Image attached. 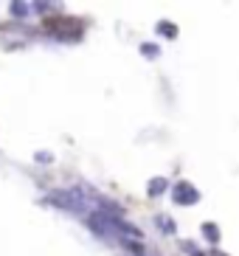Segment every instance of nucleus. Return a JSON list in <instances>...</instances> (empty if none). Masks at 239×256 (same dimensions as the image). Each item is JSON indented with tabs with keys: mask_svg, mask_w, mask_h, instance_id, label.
I'll list each match as a JSON object with an SVG mask.
<instances>
[{
	"mask_svg": "<svg viewBox=\"0 0 239 256\" xmlns=\"http://www.w3.org/2000/svg\"><path fill=\"white\" fill-rule=\"evenodd\" d=\"M98 200L93 197L84 186H74V188H60L42 200L45 206H54V208H62V211H70V214H82V211L90 208V203Z\"/></svg>",
	"mask_w": 239,
	"mask_h": 256,
	"instance_id": "f257e3e1",
	"label": "nucleus"
},
{
	"mask_svg": "<svg viewBox=\"0 0 239 256\" xmlns=\"http://www.w3.org/2000/svg\"><path fill=\"white\" fill-rule=\"evenodd\" d=\"M172 200L178 206H194L197 200H200V192H197L192 183L180 180V183H174V186H172Z\"/></svg>",
	"mask_w": 239,
	"mask_h": 256,
	"instance_id": "f03ea898",
	"label": "nucleus"
},
{
	"mask_svg": "<svg viewBox=\"0 0 239 256\" xmlns=\"http://www.w3.org/2000/svg\"><path fill=\"white\" fill-rule=\"evenodd\" d=\"M166 188H169V180H166V178H152L150 186H146V194H150V197H160Z\"/></svg>",
	"mask_w": 239,
	"mask_h": 256,
	"instance_id": "7ed1b4c3",
	"label": "nucleus"
},
{
	"mask_svg": "<svg viewBox=\"0 0 239 256\" xmlns=\"http://www.w3.org/2000/svg\"><path fill=\"white\" fill-rule=\"evenodd\" d=\"M200 231H202V236H206L208 242H220V226L217 222H202Z\"/></svg>",
	"mask_w": 239,
	"mask_h": 256,
	"instance_id": "20e7f679",
	"label": "nucleus"
},
{
	"mask_svg": "<svg viewBox=\"0 0 239 256\" xmlns=\"http://www.w3.org/2000/svg\"><path fill=\"white\" fill-rule=\"evenodd\" d=\"M158 34L166 37V40H174V37H178V26L169 23V20H160V23H158Z\"/></svg>",
	"mask_w": 239,
	"mask_h": 256,
	"instance_id": "39448f33",
	"label": "nucleus"
},
{
	"mask_svg": "<svg viewBox=\"0 0 239 256\" xmlns=\"http://www.w3.org/2000/svg\"><path fill=\"white\" fill-rule=\"evenodd\" d=\"M8 8H12V17H28L31 14V3H26V0H14Z\"/></svg>",
	"mask_w": 239,
	"mask_h": 256,
	"instance_id": "423d86ee",
	"label": "nucleus"
},
{
	"mask_svg": "<svg viewBox=\"0 0 239 256\" xmlns=\"http://www.w3.org/2000/svg\"><path fill=\"white\" fill-rule=\"evenodd\" d=\"M155 222H158V228H160L164 234H174V231H178V226H174V220H169V217H158Z\"/></svg>",
	"mask_w": 239,
	"mask_h": 256,
	"instance_id": "0eeeda50",
	"label": "nucleus"
},
{
	"mask_svg": "<svg viewBox=\"0 0 239 256\" xmlns=\"http://www.w3.org/2000/svg\"><path fill=\"white\" fill-rule=\"evenodd\" d=\"M158 54H160V48H158L155 42H144L141 46V56H146V60H155Z\"/></svg>",
	"mask_w": 239,
	"mask_h": 256,
	"instance_id": "6e6552de",
	"label": "nucleus"
},
{
	"mask_svg": "<svg viewBox=\"0 0 239 256\" xmlns=\"http://www.w3.org/2000/svg\"><path fill=\"white\" fill-rule=\"evenodd\" d=\"M180 248L186 250L188 256H202V254H200V248H197L194 242H180Z\"/></svg>",
	"mask_w": 239,
	"mask_h": 256,
	"instance_id": "1a4fd4ad",
	"label": "nucleus"
},
{
	"mask_svg": "<svg viewBox=\"0 0 239 256\" xmlns=\"http://www.w3.org/2000/svg\"><path fill=\"white\" fill-rule=\"evenodd\" d=\"M51 8H56V6L54 3H31V12H40V14L42 12H51Z\"/></svg>",
	"mask_w": 239,
	"mask_h": 256,
	"instance_id": "9d476101",
	"label": "nucleus"
},
{
	"mask_svg": "<svg viewBox=\"0 0 239 256\" xmlns=\"http://www.w3.org/2000/svg\"><path fill=\"white\" fill-rule=\"evenodd\" d=\"M37 160H40V164H51L54 155H51V152H37Z\"/></svg>",
	"mask_w": 239,
	"mask_h": 256,
	"instance_id": "9b49d317",
	"label": "nucleus"
}]
</instances>
